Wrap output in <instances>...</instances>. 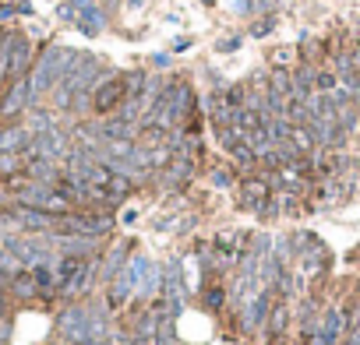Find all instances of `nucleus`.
Listing matches in <instances>:
<instances>
[{
	"label": "nucleus",
	"instance_id": "obj_1",
	"mask_svg": "<svg viewBox=\"0 0 360 345\" xmlns=\"http://www.w3.org/2000/svg\"><path fill=\"white\" fill-rule=\"evenodd\" d=\"M124 103H128V81H124V74H120V78H106L103 85L92 88V106L99 113H117Z\"/></svg>",
	"mask_w": 360,
	"mask_h": 345
},
{
	"label": "nucleus",
	"instance_id": "obj_2",
	"mask_svg": "<svg viewBox=\"0 0 360 345\" xmlns=\"http://www.w3.org/2000/svg\"><path fill=\"white\" fill-rule=\"evenodd\" d=\"M268 198H272V183H268L265 176H251L240 183V205L251 208V211H265Z\"/></svg>",
	"mask_w": 360,
	"mask_h": 345
},
{
	"label": "nucleus",
	"instance_id": "obj_3",
	"mask_svg": "<svg viewBox=\"0 0 360 345\" xmlns=\"http://www.w3.org/2000/svg\"><path fill=\"white\" fill-rule=\"evenodd\" d=\"M343 328H346V310H339V306L321 310V321H318V338H321V345H336V342L343 338Z\"/></svg>",
	"mask_w": 360,
	"mask_h": 345
},
{
	"label": "nucleus",
	"instance_id": "obj_4",
	"mask_svg": "<svg viewBox=\"0 0 360 345\" xmlns=\"http://www.w3.org/2000/svg\"><path fill=\"white\" fill-rule=\"evenodd\" d=\"M268 310H272V296H268V293L251 296V303H248V310H244V328L254 331L261 321H268Z\"/></svg>",
	"mask_w": 360,
	"mask_h": 345
},
{
	"label": "nucleus",
	"instance_id": "obj_5",
	"mask_svg": "<svg viewBox=\"0 0 360 345\" xmlns=\"http://www.w3.org/2000/svg\"><path fill=\"white\" fill-rule=\"evenodd\" d=\"M191 176H194V163L191 159H180V155H173L170 166L163 169V183L166 187H184Z\"/></svg>",
	"mask_w": 360,
	"mask_h": 345
},
{
	"label": "nucleus",
	"instance_id": "obj_6",
	"mask_svg": "<svg viewBox=\"0 0 360 345\" xmlns=\"http://www.w3.org/2000/svg\"><path fill=\"white\" fill-rule=\"evenodd\" d=\"M240 250H244V236H240V233H223V236H216V258H219L223 264H233V261L240 258Z\"/></svg>",
	"mask_w": 360,
	"mask_h": 345
},
{
	"label": "nucleus",
	"instance_id": "obj_7",
	"mask_svg": "<svg viewBox=\"0 0 360 345\" xmlns=\"http://www.w3.org/2000/svg\"><path fill=\"white\" fill-rule=\"evenodd\" d=\"M78 21H81V28H85L88 36H96L99 28H103V11H99L96 4H88V8L78 11Z\"/></svg>",
	"mask_w": 360,
	"mask_h": 345
},
{
	"label": "nucleus",
	"instance_id": "obj_8",
	"mask_svg": "<svg viewBox=\"0 0 360 345\" xmlns=\"http://www.w3.org/2000/svg\"><path fill=\"white\" fill-rule=\"evenodd\" d=\"M343 342H346V345H360V306H350V310H346Z\"/></svg>",
	"mask_w": 360,
	"mask_h": 345
},
{
	"label": "nucleus",
	"instance_id": "obj_9",
	"mask_svg": "<svg viewBox=\"0 0 360 345\" xmlns=\"http://www.w3.org/2000/svg\"><path fill=\"white\" fill-rule=\"evenodd\" d=\"M293 148H297V155H304V151H311L314 148V138H311V131L308 127H290V138H286Z\"/></svg>",
	"mask_w": 360,
	"mask_h": 345
},
{
	"label": "nucleus",
	"instance_id": "obj_10",
	"mask_svg": "<svg viewBox=\"0 0 360 345\" xmlns=\"http://www.w3.org/2000/svg\"><path fill=\"white\" fill-rule=\"evenodd\" d=\"M339 88V74L336 71H318L314 74V92H325V96H328V92H336Z\"/></svg>",
	"mask_w": 360,
	"mask_h": 345
},
{
	"label": "nucleus",
	"instance_id": "obj_11",
	"mask_svg": "<svg viewBox=\"0 0 360 345\" xmlns=\"http://www.w3.org/2000/svg\"><path fill=\"white\" fill-rule=\"evenodd\" d=\"M39 151L43 155H64V138H60V134H43L39 138Z\"/></svg>",
	"mask_w": 360,
	"mask_h": 345
},
{
	"label": "nucleus",
	"instance_id": "obj_12",
	"mask_svg": "<svg viewBox=\"0 0 360 345\" xmlns=\"http://www.w3.org/2000/svg\"><path fill=\"white\" fill-rule=\"evenodd\" d=\"M25 99H28V85H14L11 99L4 103V113H14V109H21V106H25Z\"/></svg>",
	"mask_w": 360,
	"mask_h": 345
},
{
	"label": "nucleus",
	"instance_id": "obj_13",
	"mask_svg": "<svg viewBox=\"0 0 360 345\" xmlns=\"http://www.w3.org/2000/svg\"><path fill=\"white\" fill-rule=\"evenodd\" d=\"M286 317H290V313H286L283 303L272 306V310H268V328H272V331H283V328H286Z\"/></svg>",
	"mask_w": 360,
	"mask_h": 345
},
{
	"label": "nucleus",
	"instance_id": "obj_14",
	"mask_svg": "<svg viewBox=\"0 0 360 345\" xmlns=\"http://www.w3.org/2000/svg\"><path fill=\"white\" fill-rule=\"evenodd\" d=\"M25 141H28V138H25V131H8L4 138H0V148H8V151H11V148H21Z\"/></svg>",
	"mask_w": 360,
	"mask_h": 345
},
{
	"label": "nucleus",
	"instance_id": "obj_15",
	"mask_svg": "<svg viewBox=\"0 0 360 345\" xmlns=\"http://www.w3.org/2000/svg\"><path fill=\"white\" fill-rule=\"evenodd\" d=\"M223 303H226V289H208L205 293V306L208 310H219Z\"/></svg>",
	"mask_w": 360,
	"mask_h": 345
},
{
	"label": "nucleus",
	"instance_id": "obj_16",
	"mask_svg": "<svg viewBox=\"0 0 360 345\" xmlns=\"http://www.w3.org/2000/svg\"><path fill=\"white\" fill-rule=\"evenodd\" d=\"M18 166H21V163H18V155H11V151H8V155H0V173H14Z\"/></svg>",
	"mask_w": 360,
	"mask_h": 345
},
{
	"label": "nucleus",
	"instance_id": "obj_17",
	"mask_svg": "<svg viewBox=\"0 0 360 345\" xmlns=\"http://www.w3.org/2000/svg\"><path fill=\"white\" fill-rule=\"evenodd\" d=\"M212 183H216V187H230V183H233L230 169H216V173H212Z\"/></svg>",
	"mask_w": 360,
	"mask_h": 345
}]
</instances>
